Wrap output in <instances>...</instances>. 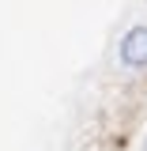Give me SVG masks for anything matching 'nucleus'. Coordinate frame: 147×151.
Returning a JSON list of instances; mask_svg holds the SVG:
<instances>
[{
    "mask_svg": "<svg viewBox=\"0 0 147 151\" xmlns=\"http://www.w3.org/2000/svg\"><path fill=\"white\" fill-rule=\"evenodd\" d=\"M121 64L125 68H147V27H132L121 38Z\"/></svg>",
    "mask_w": 147,
    "mask_h": 151,
    "instance_id": "1",
    "label": "nucleus"
}]
</instances>
